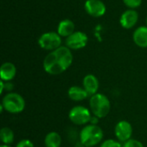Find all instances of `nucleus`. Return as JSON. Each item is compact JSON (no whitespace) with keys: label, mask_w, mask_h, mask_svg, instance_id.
<instances>
[{"label":"nucleus","mask_w":147,"mask_h":147,"mask_svg":"<svg viewBox=\"0 0 147 147\" xmlns=\"http://www.w3.org/2000/svg\"><path fill=\"white\" fill-rule=\"evenodd\" d=\"M38 44L42 49L53 52L61 47V36L57 32H47L40 36Z\"/></svg>","instance_id":"nucleus-4"},{"label":"nucleus","mask_w":147,"mask_h":147,"mask_svg":"<svg viewBox=\"0 0 147 147\" xmlns=\"http://www.w3.org/2000/svg\"><path fill=\"white\" fill-rule=\"evenodd\" d=\"M2 107L10 114H19L25 109V101L20 94L9 92L2 100Z\"/></svg>","instance_id":"nucleus-3"},{"label":"nucleus","mask_w":147,"mask_h":147,"mask_svg":"<svg viewBox=\"0 0 147 147\" xmlns=\"http://www.w3.org/2000/svg\"><path fill=\"white\" fill-rule=\"evenodd\" d=\"M90 108L95 116L97 118H104L110 112V101L105 95L96 93L90 96Z\"/></svg>","instance_id":"nucleus-2"},{"label":"nucleus","mask_w":147,"mask_h":147,"mask_svg":"<svg viewBox=\"0 0 147 147\" xmlns=\"http://www.w3.org/2000/svg\"><path fill=\"white\" fill-rule=\"evenodd\" d=\"M16 74V68L13 63L5 62L0 68V78L2 81L10 82L14 79Z\"/></svg>","instance_id":"nucleus-13"},{"label":"nucleus","mask_w":147,"mask_h":147,"mask_svg":"<svg viewBox=\"0 0 147 147\" xmlns=\"http://www.w3.org/2000/svg\"><path fill=\"white\" fill-rule=\"evenodd\" d=\"M100 147H123L120 141L115 140H107L102 142Z\"/></svg>","instance_id":"nucleus-20"},{"label":"nucleus","mask_w":147,"mask_h":147,"mask_svg":"<svg viewBox=\"0 0 147 147\" xmlns=\"http://www.w3.org/2000/svg\"><path fill=\"white\" fill-rule=\"evenodd\" d=\"M88 35L82 31H75L65 40V45L71 50H79L86 47L88 43Z\"/></svg>","instance_id":"nucleus-7"},{"label":"nucleus","mask_w":147,"mask_h":147,"mask_svg":"<svg viewBox=\"0 0 147 147\" xmlns=\"http://www.w3.org/2000/svg\"><path fill=\"white\" fill-rule=\"evenodd\" d=\"M68 96L71 100L74 102H80L86 99L89 96V94L84 89V87L75 85V86H71L68 90Z\"/></svg>","instance_id":"nucleus-16"},{"label":"nucleus","mask_w":147,"mask_h":147,"mask_svg":"<svg viewBox=\"0 0 147 147\" xmlns=\"http://www.w3.org/2000/svg\"><path fill=\"white\" fill-rule=\"evenodd\" d=\"M84 9L93 17H101L106 13V5L101 0H86Z\"/></svg>","instance_id":"nucleus-9"},{"label":"nucleus","mask_w":147,"mask_h":147,"mask_svg":"<svg viewBox=\"0 0 147 147\" xmlns=\"http://www.w3.org/2000/svg\"><path fill=\"white\" fill-rule=\"evenodd\" d=\"M61 143H62L61 136L57 132L48 133L44 140V144L46 147H60Z\"/></svg>","instance_id":"nucleus-17"},{"label":"nucleus","mask_w":147,"mask_h":147,"mask_svg":"<svg viewBox=\"0 0 147 147\" xmlns=\"http://www.w3.org/2000/svg\"><path fill=\"white\" fill-rule=\"evenodd\" d=\"M146 25H147V17H146Z\"/></svg>","instance_id":"nucleus-25"},{"label":"nucleus","mask_w":147,"mask_h":147,"mask_svg":"<svg viewBox=\"0 0 147 147\" xmlns=\"http://www.w3.org/2000/svg\"><path fill=\"white\" fill-rule=\"evenodd\" d=\"M0 147H11L10 146H9V145H3V144H2Z\"/></svg>","instance_id":"nucleus-24"},{"label":"nucleus","mask_w":147,"mask_h":147,"mask_svg":"<svg viewBox=\"0 0 147 147\" xmlns=\"http://www.w3.org/2000/svg\"><path fill=\"white\" fill-rule=\"evenodd\" d=\"M124 4L129 9H136L142 3V0H122Z\"/></svg>","instance_id":"nucleus-19"},{"label":"nucleus","mask_w":147,"mask_h":147,"mask_svg":"<svg viewBox=\"0 0 147 147\" xmlns=\"http://www.w3.org/2000/svg\"><path fill=\"white\" fill-rule=\"evenodd\" d=\"M16 147H34V143L29 140H20L17 144Z\"/></svg>","instance_id":"nucleus-22"},{"label":"nucleus","mask_w":147,"mask_h":147,"mask_svg":"<svg viewBox=\"0 0 147 147\" xmlns=\"http://www.w3.org/2000/svg\"><path fill=\"white\" fill-rule=\"evenodd\" d=\"M83 87L89 96H91L97 93L99 89V81L93 74H88L83 79Z\"/></svg>","instance_id":"nucleus-12"},{"label":"nucleus","mask_w":147,"mask_h":147,"mask_svg":"<svg viewBox=\"0 0 147 147\" xmlns=\"http://www.w3.org/2000/svg\"><path fill=\"white\" fill-rule=\"evenodd\" d=\"M133 134V127L127 121H119L115 127V135L120 142H127L131 140Z\"/></svg>","instance_id":"nucleus-8"},{"label":"nucleus","mask_w":147,"mask_h":147,"mask_svg":"<svg viewBox=\"0 0 147 147\" xmlns=\"http://www.w3.org/2000/svg\"><path fill=\"white\" fill-rule=\"evenodd\" d=\"M81 144L85 147H93L99 144L103 139V131L97 125H87L79 134Z\"/></svg>","instance_id":"nucleus-1"},{"label":"nucleus","mask_w":147,"mask_h":147,"mask_svg":"<svg viewBox=\"0 0 147 147\" xmlns=\"http://www.w3.org/2000/svg\"><path fill=\"white\" fill-rule=\"evenodd\" d=\"M14 132L9 127H3L0 130V140L3 145H10L14 141Z\"/></svg>","instance_id":"nucleus-18"},{"label":"nucleus","mask_w":147,"mask_h":147,"mask_svg":"<svg viewBox=\"0 0 147 147\" xmlns=\"http://www.w3.org/2000/svg\"><path fill=\"white\" fill-rule=\"evenodd\" d=\"M123 147H144V146L140 141H139L137 140L131 139L124 143Z\"/></svg>","instance_id":"nucleus-21"},{"label":"nucleus","mask_w":147,"mask_h":147,"mask_svg":"<svg viewBox=\"0 0 147 147\" xmlns=\"http://www.w3.org/2000/svg\"><path fill=\"white\" fill-rule=\"evenodd\" d=\"M43 67L45 71L51 75H59L65 71L58 60L57 56L53 51L48 53L44 59Z\"/></svg>","instance_id":"nucleus-6"},{"label":"nucleus","mask_w":147,"mask_h":147,"mask_svg":"<svg viewBox=\"0 0 147 147\" xmlns=\"http://www.w3.org/2000/svg\"><path fill=\"white\" fill-rule=\"evenodd\" d=\"M133 39L134 43L142 48L147 47V26H140L134 32Z\"/></svg>","instance_id":"nucleus-14"},{"label":"nucleus","mask_w":147,"mask_h":147,"mask_svg":"<svg viewBox=\"0 0 147 147\" xmlns=\"http://www.w3.org/2000/svg\"><path fill=\"white\" fill-rule=\"evenodd\" d=\"M90 122V124H92V125H96L97 122H98V118H97L96 116L94 115V117H91Z\"/></svg>","instance_id":"nucleus-23"},{"label":"nucleus","mask_w":147,"mask_h":147,"mask_svg":"<svg viewBox=\"0 0 147 147\" xmlns=\"http://www.w3.org/2000/svg\"><path fill=\"white\" fill-rule=\"evenodd\" d=\"M139 20V14L134 9H129L124 11L120 17V23L123 28L130 29L134 28Z\"/></svg>","instance_id":"nucleus-11"},{"label":"nucleus","mask_w":147,"mask_h":147,"mask_svg":"<svg viewBox=\"0 0 147 147\" xmlns=\"http://www.w3.org/2000/svg\"><path fill=\"white\" fill-rule=\"evenodd\" d=\"M69 119L70 121L78 126H82V125H85L88 122L90 121L91 119V114L90 112V110L84 107V106H75L73 107L70 112H69Z\"/></svg>","instance_id":"nucleus-5"},{"label":"nucleus","mask_w":147,"mask_h":147,"mask_svg":"<svg viewBox=\"0 0 147 147\" xmlns=\"http://www.w3.org/2000/svg\"><path fill=\"white\" fill-rule=\"evenodd\" d=\"M74 32H75V24L71 20H69V19L62 20L58 25L57 33L61 37L67 38Z\"/></svg>","instance_id":"nucleus-15"},{"label":"nucleus","mask_w":147,"mask_h":147,"mask_svg":"<svg viewBox=\"0 0 147 147\" xmlns=\"http://www.w3.org/2000/svg\"><path fill=\"white\" fill-rule=\"evenodd\" d=\"M53 52L55 53L57 59L61 64V65L66 71L71 65L73 61V56L71 49L66 46H61L56 50H54Z\"/></svg>","instance_id":"nucleus-10"}]
</instances>
